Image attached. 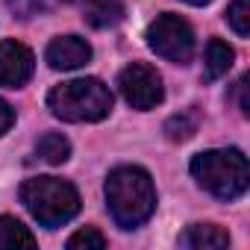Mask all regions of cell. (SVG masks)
Returning <instances> with one entry per match:
<instances>
[{
  "label": "cell",
  "instance_id": "6da1fadb",
  "mask_svg": "<svg viewBox=\"0 0 250 250\" xmlns=\"http://www.w3.org/2000/svg\"><path fill=\"white\" fill-rule=\"evenodd\" d=\"M106 206L118 227L133 229L156 209V188L145 168L121 165L106 177Z\"/></svg>",
  "mask_w": 250,
  "mask_h": 250
},
{
  "label": "cell",
  "instance_id": "7a4b0ae2",
  "mask_svg": "<svg viewBox=\"0 0 250 250\" xmlns=\"http://www.w3.org/2000/svg\"><path fill=\"white\" fill-rule=\"evenodd\" d=\"M191 174L218 200H235L247 191L250 186V168L241 150L227 147V150H203L191 159Z\"/></svg>",
  "mask_w": 250,
  "mask_h": 250
},
{
  "label": "cell",
  "instance_id": "3957f363",
  "mask_svg": "<svg viewBox=\"0 0 250 250\" xmlns=\"http://www.w3.org/2000/svg\"><path fill=\"white\" fill-rule=\"evenodd\" d=\"M21 203L27 212L47 229H56L77 218L80 212V194L68 180L59 177H33L21 186Z\"/></svg>",
  "mask_w": 250,
  "mask_h": 250
},
{
  "label": "cell",
  "instance_id": "277c9868",
  "mask_svg": "<svg viewBox=\"0 0 250 250\" xmlns=\"http://www.w3.org/2000/svg\"><path fill=\"white\" fill-rule=\"evenodd\" d=\"M47 106L56 118L83 124V121H103L112 112V91L97 77H83L56 85L47 94Z\"/></svg>",
  "mask_w": 250,
  "mask_h": 250
},
{
  "label": "cell",
  "instance_id": "5b68a950",
  "mask_svg": "<svg viewBox=\"0 0 250 250\" xmlns=\"http://www.w3.org/2000/svg\"><path fill=\"white\" fill-rule=\"evenodd\" d=\"M147 44L156 56L177 62V65H186L194 56V30L188 27L186 18L165 12L147 27Z\"/></svg>",
  "mask_w": 250,
  "mask_h": 250
},
{
  "label": "cell",
  "instance_id": "8992f818",
  "mask_svg": "<svg viewBox=\"0 0 250 250\" xmlns=\"http://www.w3.org/2000/svg\"><path fill=\"white\" fill-rule=\"evenodd\" d=\"M118 88L124 94L133 109L139 112H147V109H156L165 97V85H162V77L156 74V68L145 65V62H133L121 71L118 77Z\"/></svg>",
  "mask_w": 250,
  "mask_h": 250
},
{
  "label": "cell",
  "instance_id": "52a82bcc",
  "mask_svg": "<svg viewBox=\"0 0 250 250\" xmlns=\"http://www.w3.org/2000/svg\"><path fill=\"white\" fill-rule=\"evenodd\" d=\"M36 59L33 50L15 39L0 42V85L3 88H21L33 77Z\"/></svg>",
  "mask_w": 250,
  "mask_h": 250
},
{
  "label": "cell",
  "instance_id": "ba28073f",
  "mask_svg": "<svg viewBox=\"0 0 250 250\" xmlns=\"http://www.w3.org/2000/svg\"><path fill=\"white\" fill-rule=\"evenodd\" d=\"M44 59L53 71H77L91 59V47L80 36H59L47 44Z\"/></svg>",
  "mask_w": 250,
  "mask_h": 250
},
{
  "label": "cell",
  "instance_id": "9c48e42d",
  "mask_svg": "<svg viewBox=\"0 0 250 250\" xmlns=\"http://www.w3.org/2000/svg\"><path fill=\"white\" fill-rule=\"evenodd\" d=\"M83 21L91 30H109L124 21V0H85Z\"/></svg>",
  "mask_w": 250,
  "mask_h": 250
},
{
  "label": "cell",
  "instance_id": "30bf717a",
  "mask_svg": "<svg viewBox=\"0 0 250 250\" xmlns=\"http://www.w3.org/2000/svg\"><path fill=\"white\" fill-rule=\"evenodd\" d=\"M227 244H229L227 229H221L215 224H191L180 235V247H191V250H218Z\"/></svg>",
  "mask_w": 250,
  "mask_h": 250
},
{
  "label": "cell",
  "instance_id": "8fae6325",
  "mask_svg": "<svg viewBox=\"0 0 250 250\" xmlns=\"http://www.w3.org/2000/svg\"><path fill=\"white\" fill-rule=\"evenodd\" d=\"M232 62H235V53H232V47H229L227 42L212 39V42L206 44V80L224 77V74L232 68Z\"/></svg>",
  "mask_w": 250,
  "mask_h": 250
},
{
  "label": "cell",
  "instance_id": "7c38bea8",
  "mask_svg": "<svg viewBox=\"0 0 250 250\" xmlns=\"http://www.w3.org/2000/svg\"><path fill=\"white\" fill-rule=\"evenodd\" d=\"M12 247H36V235L9 215H0V250H12Z\"/></svg>",
  "mask_w": 250,
  "mask_h": 250
},
{
  "label": "cell",
  "instance_id": "4fadbf2b",
  "mask_svg": "<svg viewBox=\"0 0 250 250\" xmlns=\"http://www.w3.org/2000/svg\"><path fill=\"white\" fill-rule=\"evenodd\" d=\"M36 153H39V159H44L47 165H62V162H68V156H71V142H68L65 136H59V133H44V136L36 142Z\"/></svg>",
  "mask_w": 250,
  "mask_h": 250
},
{
  "label": "cell",
  "instance_id": "5bb4252c",
  "mask_svg": "<svg viewBox=\"0 0 250 250\" xmlns=\"http://www.w3.org/2000/svg\"><path fill=\"white\" fill-rule=\"evenodd\" d=\"M197 133V112H180L165 121V136L171 142H186Z\"/></svg>",
  "mask_w": 250,
  "mask_h": 250
},
{
  "label": "cell",
  "instance_id": "9a60e30c",
  "mask_svg": "<svg viewBox=\"0 0 250 250\" xmlns=\"http://www.w3.org/2000/svg\"><path fill=\"white\" fill-rule=\"evenodd\" d=\"M227 21L235 30V36L247 39L250 36V0H232L227 9Z\"/></svg>",
  "mask_w": 250,
  "mask_h": 250
},
{
  "label": "cell",
  "instance_id": "2e32d148",
  "mask_svg": "<svg viewBox=\"0 0 250 250\" xmlns=\"http://www.w3.org/2000/svg\"><path fill=\"white\" fill-rule=\"evenodd\" d=\"M103 247H106V238L94 227H85L68 238V250H103Z\"/></svg>",
  "mask_w": 250,
  "mask_h": 250
},
{
  "label": "cell",
  "instance_id": "e0dca14e",
  "mask_svg": "<svg viewBox=\"0 0 250 250\" xmlns=\"http://www.w3.org/2000/svg\"><path fill=\"white\" fill-rule=\"evenodd\" d=\"M6 3H9L12 15L21 18V21H30V18L44 15L50 9V0H6Z\"/></svg>",
  "mask_w": 250,
  "mask_h": 250
},
{
  "label": "cell",
  "instance_id": "ac0fdd59",
  "mask_svg": "<svg viewBox=\"0 0 250 250\" xmlns=\"http://www.w3.org/2000/svg\"><path fill=\"white\" fill-rule=\"evenodd\" d=\"M12 124H15V109H12L6 100H0V136L9 133Z\"/></svg>",
  "mask_w": 250,
  "mask_h": 250
},
{
  "label": "cell",
  "instance_id": "d6986e66",
  "mask_svg": "<svg viewBox=\"0 0 250 250\" xmlns=\"http://www.w3.org/2000/svg\"><path fill=\"white\" fill-rule=\"evenodd\" d=\"M235 94H238V112L247 118V115H250V103H247V77H241V80L235 83Z\"/></svg>",
  "mask_w": 250,
  "mask_h": 250
},
{
  "label": "cell",
  "instance_id": "ffe728a7",
  "mask_svg": "<svg viewBox=\"0 0 250 250\" xmlns=\"http://www.w3.org/2000/svg\"><path fill=\"white\" fill-rule=\"evenodd\" d=\"M186 3H191V6H206L209 0H186Z\"/></svg>",
  "mask_w": 250,
  "mask_h": 250
},
{
  "label": "cell",
  "instance_id": "44dd1931",
  "mask_svg": "<svg viewBox=\"0 0 250 250\" xmlns=\"http://www.w3.org/2000/svg\"><path fill=\"white\" fill-rule=\"evenodd\" d=\"M62 3H77V0H62Z\"/></svg>",
  "mask_w": 250,
  "mask_h": 250
}]
</instances>
